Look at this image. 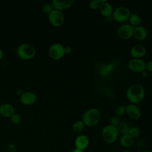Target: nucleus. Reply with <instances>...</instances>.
I'll list each match as a JSON object with an SVG mask.
<instances>
[{"label":"nucleus","instance_id":"9b49d317","mask_svg":"<svg viewBox=\"0 0 152 152\" xmlns=\"http://www.w3.org/2000/svg\"><path fill=\"white\" fill-rule=\"evenodd\" d=\"M21 102L24 105H31L33 104L37 100L36 94L30 91H24L20 96Z\"/></svg>","mask_w":152,"mask_h":152},{"label":"nucleus","instance_id":"b1692460","mask_svg":"<svg viewBox=\"0 0 152 152\" xmlns=\"http://www.w3.org/2000/svg\"><path fill=\"white\" fill-rule=\"evenodd\" d=\"M21 116L19 115V114H17V113H14L13 114L11 117H10V120L11 121V122L14 124H15V125H18L19 124L21 121Z\"/></svg>","mask_w":152,"mask_h":152},{"label":"nucleus","instance_id":"6ab92c4d","mask_svg":"<svg viewBox=\"0 0 152 152\" xmlns=\"http://www.w3.org/2000/svg\"><path fill=\"white\" fill-rule=\"evenodd\" d=\"M116 128L119 132V134H122V135H124L129 134V131L131 127L126 122L121 121Z\"/></svg>","mask_w":152,"mask_h":152},{"label":"nucleus","instance_id":"f3484780","mask_svg":"<svg viewBox=\"0 0 152 152\" xmlns=\"http://www.w3.org/2000/svg\"><path fill=\"white\" fill-rule=\"evenodd\" d=\"M133 36L138 40H143L147 36V30L145 27L140 25L134 27Z\"/></svg>","mask_w":152,"mask_h":152},{"label":"nucleus","instance_id":"9d476101","mask_svg":"<svg viewBox=\"0 0 152 152\" xmlns=\"http://www.w3.org/2000/svg\"><path fill=\"white\" fill-rule=\"evenodd\" d=\"M125 112L127 115L132 119H138L141 116L140 108L135 104H129L125 107Z\"/></svg>","mask_w":152,"mask_h":152},{"label":"nucleus","instance_id":"2eb2a0df","mask_svg":"<svg viewBox=\"0 0 152 152\" xmlns=\"http://www.w3.org/2000/svg\"><path fill=\"white\" fill-rule=\"evenodd\" d=\"M15 113V108L10 103H5L0 105V115L4 117L10 118Z\"/></svg>","mask_w":152,"mask_h":152},{"label":"nucleus","instance_id":"2f4dec72","mask_svg":"<svg viewBox=\"0 0 152 152\" xmlns=\"http://www.w3.org/2000/svg\"><path fill=\"white\" fill-rule=\"evenodd\" d=\"M141 75H142L143 77H147L148 76V71H147L146 70L143 71L142 72H141Z\"/></svg>","mask_w":152,"mask_h":152},{"label":"nucleus","instance_id":"cd10ccee","mask_svg":"<svg viewBox=\"0 0 152 152\" xmlns=\"http://www.w3.org/2000/svg\"><path fill=\"white\" fill-rule=\"evenodd\" d=\"M7 148L10 152H17V147L14 143L8 144Z\"/></svg>","mask_w":152,"mask_h":152},{"label":"nucleus","instance_id":"4468645a","mask_svg":"<svg viewBox=\"0 0 152 152\" xmlns=\"http://www.w3.org/2000/svg\"><path fill=\"white\" fill-rule=\"evenodd\" d=\"M54 9L59 11H62L71 7L73 4V0H53L52 2Z\"/></svg>","mask_w":152,"mask_h":152},{"label":"nucleus","instance_id":"72a5a7b5","mask_svg":"<svg viewBox=\"0 0 152 152\" xmlns=\"http://www.w3.org/2000/svg\"><path fill=\"white\" fill-rule=\"evenodd\" d=\"M4 56V52H3V50H2V49L0 48V60Z\"/></svg>","mask_w":152,"mask_h":152},{"label":"nucleus","instance_id":"bb28decb","mask_svg":"<svg viewBox=\"0 0 152 152\" xmlns=\"http://www.w3.org/2000/svg\"><path fill=\"white\" fill-rule=\"evenodd\" d=\"M99 3L97 1V0H92L89 3V7L92 10H96L99 8Z\"/></svg>","mask_w":152,"mask_h":152},{"label":"nucleus","instance_id":"39448f33","mask_svg":"<svg viewBox=\"0 0 152 152\" xmlns=\"http://www.w3.org/2000/svg\"><path fill=\"white\" fill-rule=\"evenodd\" d=\"M131 15L130 10L125 7H119L113 10L112 16L117 22L122 23L128 20Z\"/></svg>","mask_w":152,"mask_h":152},{"label":"nucleus","instance_id":"c85d7f7f","mask_svg":"<svg viewBox=\"0 0 152 152\" xmlns=\"http://www.w3.org/2000/svg\"><path fill=\"white\" fill-rule=\"evenodd\" d=\"M146 69L150 72H152V60L148 61L146 64Z\"/></svg>","mask_w":152,"mask_h":152},{"label":"nucleus","instance_id":"ddd939ff","mask_svg":"<svg viewBox=\"0 0 152 152\" xmlns=\"http://www.w3.org/2000/svg\"><path fill=\"white\" fill-rule=\"evenodd\" d=\"M146 48L142 45L133 46L130 50V55L134 58H141L146 53Z\"/></svg>","mask_w":152,"mask_h":152},{"label":"nucleus","instance_id":"f704fd0d","mask_svg":"<svg viewBox=\"0 0 152 152\" xmlns=\"http://www.w3.org/2000/svg\"><path fill=\"white\" fill-rule=\"evenodd\" d=\"M121 152H132V151H129V150H124V151H121Z\"/></svg>","mask_w":152,"mask_h":152},{"label":"nucleus","instance_id":"dca6fc26","mask_svg":"<svg viewBox=\"0 0 152 152\" xmlns=\"http://www.w3.org/2000/svg\"><path fill=\"white\" fill-rule=\"evenodd\" d=\"M99 10L100 14L103 16L106 17H110L113 12V8L112 5L107 1L100 4L99 7Z\"/></svg>","mask_w":152,"mask_h":152},{"label":"nucleus","instance_id":"20e7f679","mask_svg":"<svg viewBox=\"0 0 152 152\" xmlns=\"http://www.w3.org/2000/svg\"><path fill=\"white\" fill-rule=\"evenodd\" d=\"M119 136L117 128L110 124L105 125L102 130V137L104 141L113 144L116 141Z\"/></svg>","mask_w":152,"mask_h":152},{"label":"nucleus","instance_id":"c756f323","mask_svg":"<svg viewBox=\"0 0 152 152\" xmlns=\"http://www.w3.org/2000/svg\"><path fill=\"white\" fill-rule=\"evenodd\" d=\"M72 48L71 47L69 46H66L65 47V53L66 54H69L72 52Z\"/></svg>","mask_w":152,"mask_h":152},{"label":"nucleus","instance_id":"473e14b6","mask_svg":"<svg viewBox=\"0 0 152 152\" xmlns=\"http://www.w3.org/2000/svg\"><path fill=\"white\" fill-rule=\"evenodd\" d=\"M71 152H84V151L78 149V148H75L74 149H73V150H72V151H71Z\"/></svg>","mask_w":152,"mask_h":152},{"label":"nucleus","instance_id":"7ed1b4c3","mask_svg":"<svg viewBox=\"0 0 152 152\" xmlns=\"http://www.w3.org/2000/svg\"><path fill=\"white\" fill-rule=\"evenodd\" d=\"M16 53L20 58L28 60L34 56L36 49L32 45L28 43H23L17 47Z\"/></svg>","mask_w":152,"mask_h":152},{"label":"nucleus","instance_id":"5701e85b","mask_svg":"<svg viewBox=\"0 0 152 152\" xmlns=\"http://www.w3.org/2000/svg\"><path fill=\"white\" fill-rule=\"evenodd\" d=\"M54 10V7L53 6V4L52 3H46L44 4L42 7V11L46 14H49L51 11H52Z\"/></svg>","mask_w":152,"mask_h":152},{"label":"nucleus","instance_id":"0eeeda50","mask_svg":"<svg viewBox=\"0 0 152 152\" xmlns=\"http://www.w3.org/2000/svg\"><path fill=\"white\" fill-rule=\"evenodd\" d=\"M134 27L130 24L125 23L121 24L117 29L116 33L118 36L122 39H129L134 35Z\"/></svg>","mask_w":152,"mask_h":152},{"label":"nucleus","instance_id":"412c9836","mask_svg":"<svg viewBox=\"0 0 152 152\" xmlns=\"http://www.w3.org/2000/svg\"><path fill=\"white\" fill-rule=\"evenodd\" d=\"M84 124L82 120H78L75 121L72 125V129L75 133L78 134L81 132L84 128Z\"/></svg>","mask_w":152,"mask_h":152},{"label":"nucleus","instance_id":"f8f14e48","mask_svg":"<svg viewBox=\"0 0 152 152\" xmlns=\"http://www.w3.org/2000/svg\"><path fill=\"white\" fill-rule=\"evenodd\" d=\"M89 139L87 136L84 134L78 135L74 141V145L76 148L84 151L89 145Z\"/></svg>","mask_w":152,"mask_h":152},{"label":"nucleus","instance_id":"4be33fe9","mask_svg":"<svg viewBox=\"0 0 152 152\" xmlns=\"http://www.w3.org/2000/svg\"><path fill=\"white\" fill-rule=\"evenodd\" d=\"M141 132V129L138 126H131L130 128L128 134H129L134 138H138V137L140 136Z\"/></svg>","mask_w":152,"mask_h":152},{"label":"nucleus","instance_id":"f03ea898","mask_svg":"<svg viewBox=\"0 0 152 152\" xmlns=\"http://www.w3.org/2000/svg\"><path fill=\"white\" fill-rule=\"evenodd\" d=\"M100 112L97 108H90L83 114L82 121L85 126L88 127H94L100 120Z\"/></svg>","mask_w":152,"mask_h":152},{"label":"nucleus","instance_id":"c9c22d12","mask_svg":"<svg viewBox=\"0 0 152 152\" xmlns=\"http://www.w3.org/2000/svg\"><path fill=\"white\" fill-rule=\"evenodd\" d=\"M147 152H152V151H148Z\"/></svg>","mask_w":152,"mask_h":152},{"label":"nucleus","instance_id":"423d86ee","mask_svg":"<svg viewBox=\"0 0 152 152\" xmlns=\"http://www.w3.org/2000/svg\"><path fill=\"white\" fill-rule=\"evenodd\" d=\"M50 23L55 27L61 26L65 21L64 14L62 11L54 9L48 15Z\"/></svg>","mask_w":152,"mask_h":152},{"label":"nucleus","instance_id":"1a4fd4ad","mask_svg":"<svg viewBox=\"0 0 152 152\" xmlns=\"http://www.w3.org/2000/svg\"><path fill=\"white\" fill-rule=\"evenodd\" d=\"M129 69L134 72H141L146 69V64L141 58H133L128 62Z\"/></svg>","mask_w":152,"mask_h":152},{"label":"nucleus","instance_id":"7c9ffc66","mask_svg":"<svg viewBox=\"0 0 152 152\" xmlns=\"http://www.w3.org/2000/svg\"><path fill=\"white\" fill-rule=\"evenodd\" d=\"M15 92H16V94H17L18 96H21L24 91V90H23L21 88H17L16 89Z\"/></svg>","mask_w":152,"mask_h":152},{"label":"nucleus","instance_id":"393cba45","mask_svg":"<svg viewBox=\"0 0 152 152\" xmlns=\"http://www.w3.org/2000/svg\"><path fill=\"white\" fill-rule=\"evenodd\" d=\"M125 106L122 105L118 106L115 110V114H116V116L118 117L123 116L125 114Z\"/></svg>","mask_w":152,"mask_h":152},{"label":"nucleus","instance_id":"f257e3e1","mask_svg":"<svg viewBox=\"0 0 152 152\" xmlns=\"http://www.w3.org/2000/svg\"><path fill=\"white\" fill-rule=\"evenodd\" d=\"M144 96V88L139 84H134L130 86L126 91V97L132 104H135L141 102Z\"/></svg>","mask_w":152,"mask_h":152},{"label":"nucleus","instance_id":"6e6552de","mask_svg":"<svg viewBox=\"0 0 152 152\" xmlns=\"http://www.w3.org/2000/svg\"><path fill=\"white\" fill-rule=\"evenodd\" d=\"M65 54V47L59 43L52 44L49 49V55L54 60L61 59Z\"/></svg>","mask_w":152,"mask_h":152},{"label":"nucleus","instance_id":"a878e982","mask_svg":"<svg viewBox=\"0 0 152 152\" xmlns=\"http://www.w3.org/2000/svg\"><path fill=\"white\" fill-rule=\"evenodd\" d=\"M120 119L119 118V117L116 116H113L110 118V125L113 126H115V127H117L118 125H119V124L120 123Z\"/></svg>","mask_w":152,"mask_h":152},{"label":"nucleus","instance_id":"aec40b11","mask_svg":"<svg viewBox=\"0 0 152 152\" xmlns=\"http://www.w3.org/2000/svg\"><path fill=\"white\" fill-rule=\"evenodd\" d=\"M128 20L129 21L130 24L133 27H137L140 26L142 22L141 17L137 13L131 14Z\"/></svg>","mask_w":152,"mask_h":152},{"label":"nucleus","instance_id":"a211bd4d","mask_svg":"<svg viewBox=\"0 0 152 152\" xmlns=\"http://www.w3.org/2000/svg\"><path fill=\"white\" fill-rule=\"evenodd\" d=\"M120 144L124 148H129L134 144V138L129 134L122 135L120 138Z\"/></svg>","mask_w":152,"mask_h":152}]
</instances>
